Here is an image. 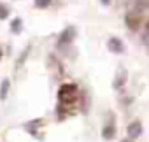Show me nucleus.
Listing matches in <instances>:
<instances>
[{
	"label": "nucleus",
	"instance_id": "obj_1",
	"mask_svg": "<svg viewBox=\"0 0 149 142\" xmlns=\"http://www.w3.org/2000/svg\"><path fill=\"white\" fill-rule=\"evenodd\" d=\"M58 98H60L63 104H72L74 100L77 98V95H76V86H74V84H63V86L60 88Z\"/></svg>",
	"mask_w": 149,
	"mask_h": 142
},
{
	"label": "nucleus",
	"instance_id": "obj_2",
	"mask_svg": "<svg viewBox=\"0 0 149 142\" xmlns=\"http://www.w3.org/2000/svg\"><path fill=\"white\" fill-rule=\"evenodd\" d=\"M126 133H128L130 139H137V137H140V133H142V125H140L139 121L130 123V125L126 126Z\"/></svg>",
	"mask_w": 149,
	"mask_h": 142
},
{
	"label": "nucleus",
	"instance_id": "obj_3",
	"mask_svg": "<svg viewBox=\"0 0 149 142\" xmlns=\"http://www.w3.org/2000/svg\"><path fill=\"white\" fill-rule=\"evenodd\" d=\"M74 37H76V28H74V26H67L61 32V35H60V42L61 44H68V42H72Z\"/></svg>",
	"mask_w": 149,
	"mask_h": 142
},
{
	"label": "nucleus",
	"instance_id": "obj_4",
	"mask_svg": "<svg viewBox=\"0 0 149 142\" xmlns=\"http://www.w3.org/2000/svg\"><path fill=\"white\" fill-rule=\"evenodd\" d=\"M107 47L112 51V53H123V49H125V46H123V42L118 39V37H112V39H109V42H107Z\"/></svg>",
	"mask_w": 149,
	"mask_h": 142
},
{
	"label": "nucleus",
	"instance_id": "obj_5",
	"mask_svg": "<svg viewBox=\"0 0 149 142\" xmlns=\"http://www.w3.org/2000/svg\"><path fill=\"white\" fill-rule=\"evenodd\" d=\"M125 21H126V26H130L132 30H137L139 25H140V18H139L137 14H128Z\"/></svg>",
	"mask_w": 149,
	"mask_h": 142
},
{
	"label": "nucleus",
	"instance_id": "obj_6",
	"mask_svg": "<svg viewBox=\"0 0 149 142\" xmlns=\"http://www.w3.org/2000/svg\"><path fill=\"white\" fill-rule=\"evenodd\" d=\"M102 135H104V139H105V140H111V139L116 135V128H114L112 125H107V126L102 130Z\"/></svg>",
	"mask_w": 149,
	"mask_h": 142
},
{
	"label": "nucleus",
	"instance_id": "obj_7",
	"mask_svg": "<svg viewBox=\"0 0 149 142\" xmlns=\"http://www.w3.org/2000/svg\"><path fill=\"white\" fill-rule=\"evenodd\" d=\"M21 25H23V21H21L19 18L13 19V21H11V32H13V33H19V32H21Z\"/></svg>",
	"mask_w": 149,
	"mask_h": 142
},
{
	"label": "nucleus",
	"instance_id": "obj_8",
	"mask_svg": "<svg viewBox=\"0 0 149 142\" xmlns=\"http://www.w3.org/2000/svg\"><path fill=\"white\" fill-rule=\"evenodd\" d=\"M133 4L139 11H149V0H133Z\"/></svg>",
	"mask_w": 149,
	"mask_h": 142
},
{
	"label": "nucleus",
	"instance_id": "obj_9",
	"mask_svg": "<svg viewBox=\"0 0 149 142\" xmlns=\"http://www.w3.org/2000/svg\"><path fill=\"white\" fill-rule=\"evenodd\" d=\"M7 91H9V79H4L2 86H0V98H2V100L7 97Z\"/></svg>",
	"mask_w": 149,
	"mask_h": 142
},
{
	"label": "nucleus",
	"instance_id": "obj_10",
	"mask_svg": "<svg viewBox=\"0 0 149 142\" xmlns=\"http://www.w3.org/2000/svg\"><path fill=\"white\" fill-rule=\"evenodd\" d=\"M9 16V9L6 4H0V19H6Z\"/></svg>",
	"mask_w": 149,
	"mask_h": 142
},
{
	"label": "nucleus",
	"instance_id": "obj_11",
	"mask_svg": "<svg viewBox=\"0 0 149 142\" xmlns=\"http://www.w3.org/2000/svg\"><path fill=\"white\" fill-rule=\"evenodd\" d=\"M49 4H51V0H35V6H37V7H40V9L47 7Z\"/></svg>",
	"mask_w": 149,
	"mask_h": 142
},
{
	"label": "nucleus",
	"instance_id": "obj_12",
	"mask_svg": "<svg viewBox=\"0 0 149 142\" xmlns=\"http://www.w3.org/2000/svg\"><path fill=\"white\" fill-rule=\"evenodd\" d=\"M102 4H104V6H109V4H111V0H102Z\"/></svg>",
	"mask_w": 149,
	"mask_h": 142
},
{
	"label": "nucleus",
	"instance_id": "obj_13",
	"mask_svg": "<svg viewBox=\"0 0 149 142\" xmlns=\"http://www.w3.org/2000/svg\"><path fill=\"white\" fill-rule=\"evenodd\" d=\"M123 142H132V140H128V139H126V140H123Z\"/></svg>",
	"mask_w": 149,
	"mask_h": 142
},
{
	"label": "nucleus",
	"instance_id": "obj_14",
	"mask_svg": "<svg viewBox=\"0 0 149 142\" xmlns=\"http://www.w3.org/2000/svg\"><path fill=\"white\" fill-rule=\"evenodd\" d=\"M146 26H147V30H149V21H147V25H146Z\"/></svg>",
	"mask_w": 149,
	"mask_h": 142
},
{
	"label": "nucleus",
	"instance_id": "obj_15",
	"mask_svg": "<svg viewBox=\"0 0 149 142\" xmlns=\"http://www.w3.org/2000/svg\"><path fill=\"white\" fill-rule=\"evenodd\" d=\"M0 58H2V49H0Z\"/></svg>",
	"mask_w": 149,
	"mask_h": 142
}]
</instances>
